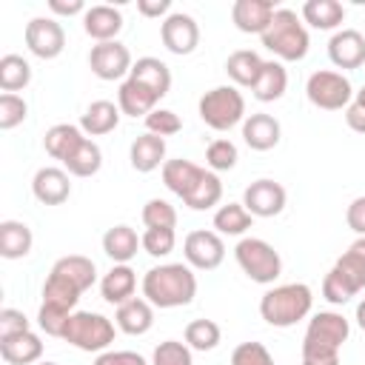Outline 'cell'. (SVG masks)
Here are the masks:
<instances>
[{
    "label": "cell",
    "instance_id": "obj_39",
    "mask_svg": "<svg viewBox=\"0 0 365 365\" xmlns=\"http://www.w3.org/2000/svg\"><path fill=\"white\" fill-rule=\"evenodd\" d=\"M185 345L191 351H214L222 339V331L214 319H191L185 325V334H182Z\"/></svg>",
    "mask_w": 365,
    "mask_h": 365
},
{
    "label": "cell",
    "instance_id": "obj_2",
    "mask_svg": "<svg viewBox=\"0 0 365 365\" xmlns=\"http://www.w3.org/2000/svg\"><path fill=\"white\" fill-rule=\"evenodd\" d=\"M351 325L339 311H319L308 319L302 336V365H334L339 348L348 342Z\"/></svg>",
    "mask_w": 365,
    "mask_h": 365
},
{
    "label": "cell",
    "instance_id": "obj_14",
    "mask_svg": "<svg viewBox=\"0 0 365 365\" xmlns=\"http://www.w3.org/2000/svg\"><path fill=\"white\" fill-rule=\"evenodd\" d=\"M328 57L336 68L354 71L365 63V34L356 29H339L328 40Z\"/></svg>",
    "mask_w": 365,
    "mask_h": 365
},
{
    "label": "cell",
    "instance_id": "obj_58",
    "mask_svg": "<svg viewBox=\"0 0 365 365\" xmlns=\"http://www.w3.org/2000/svg\"><path fill=\"white\" fill-rule=\"evenodd\" d=\"M37 365H57V362H48V359H46V362H37Z\"/></svg>",
    "mask_w": 365,
    "mask_h": 365
},
{
    "label": "cell",
    "instance_id": "obj_46",
    "mask_svg": "<svg viewBox=\"0 0 365 365\" xmlns=\"http://www.w3.org/2000/svg\"><path fill=\"white\" fill-rule=\"evenodd\" d=\"M145 131L157 134V137H171L177 131H182V120L180 114H174L171 108H154L148 117H145Z\"/></svg>",
    "mask_w": 365,
    "mask_h": 365
},
{
    "label": "cell",
    "instance_id": "obj_49",
    "mask_svg": "<svg viewBox=\"0 0 365 365\" xmlns=\"http://www.w3.org/2000/svg\"><path fill=\"white\" fill-rule=\"evenodd\" d=\"M68 317H71V314H66V311H60V308H51V305H40V308H37V325H40V331H46L48 336H63Z\"/></svg>",
    "mask_w": 365,
    "mask_h": 365
},
{
    "label": "cell",
    "instance_id": "obj_4",
    "mask_svg": "<svg viewBox=\"0 0 365 365\" xmlns=\"http://www.w3.org/2000/svg\"><path fill=\"white\" fill-rule=\"evenodd\" d=\"M259 40H262V46L279 63H299V60H305L308 46H311L308 29H305L302 17L294 9H277L271 26L265 29V34Z\"/></svg>",
    "mask_w": 365,
    "mask_h": 365
},
{
    "label": "cell",
    "instance_id": "obj_26",
    "mask_svg": "<svg viewBox=\"0 0 365 365\" xmlns=\"http://www.w3.org/2000/svg\"><path fill=\"white\" fill-rule=\"evenodd\" d=\"M299 17L311 29H319V31H334L336 29L339 31V26L345 20V6L339 0H305Z\"/></svg>",
    "mask_w": 365,
    "mask_h": 365
},
{
    "label": "cell",
    "instance_id": "obj_21",
    "mask_svg": "<svg viewBox=\"0 0 365 365\" xmlns=\"http://www.w3.org/2000/svg\"><path fill=\"white\" fill-rule=\"evenodd\" d=\"M157 103H160V97L154 91H148L143 83L131 80V77H125L120 83V88H117V106L128 117H143L145 120L157 108Z\"/></svg>",
    "mask_w": 365,
    "mask_h": 365
},
{
    "label": "cell",
    "instance_id": "obj_3",
    "mask_svg": "<svg viewBox=\"0 0 365 365\" xmlns=\"http://www.w3.org/2000/svg\"><path fill=\"white\" fill-rule=\"evenodd\" d=\"M311 305H314V294L305 282H285L262 294L259 317L271 328H291L311 314Z\"/></svg>",
    "mask_w": 365,
    "mask_h": 365
},
{
    "label": "cell",
    "instance_id": "obj_52",
    "mask_svg": "<svg viewBox=\"0 0 365 365\" xmlns=\"http://www.w3.org/2000/svg\"><path fill=\"white\" fill-rule=\"evenodd\" d=\"M94 365H148L137 351H103Z\"/></svg>",
    "mask_w": 365,
    "mask_h": 365
},
{
    "label": "cell",
    "instance_id": "obj_27",
    "mask_svg": "<svg viewBox=\"0 0 365 365\" xmlns=\"http://www.w3.org/2000/svg\"><path fill=\"white\" fill-rule=\"evenodd\" d=\"M131 80L143 83L148 91H154L160 100L171 91V68L160 60V57H140L134 66H131Z\"/></svg>",
    "mask_w": 365,
    "mask_h": 365
},
{
    "label": "cell",
    "instance_id": "obj_17",
    "mask_svg": "<svg viewBox=\"0 0 365 365\" xmlns=\"http://www.w3.org/2000/svg\"><path fill=\"white\" fill-rule=\"evenodd\" d=\"M279 137H282V125L277 117L265 114V111H257V114H248L242 120V140L251 151H271L279 145Z\"/></svg>",
    "mask_w": 365,
    "mask_h": 365
},
{
    "label": "cell",
    "instance_id": "obj_53",
    "mask_svg": "<svg viewBox=\"0 0 365 365\" xmlns=\"http://www.w3.org/2000/svg\"><path fill=\"white\" fill-rule=\"evenodd\" d=\"M345 222L356 237H365V197L351 200V205L345 208Z\"/></svg>",
    "mask_w": 365,
    "mask_h": 365
},
{
    "label": "cell",
    "instance_id": "obj_41",
    "mask_svg": "<svg viewBox=\"0 0 365 365\" xmlns=\"http://www.w3.org/2000/svg\"><path fill=\"white\" fill-rule=\"evenodd\" d=\"M140 217H143V225L145 228H177V211L163 197H151L143 205V214Z\"/></svg>",
    "mask_w": 365,
    "mask_h": 365
},
{
    "label": "cell",
    "instance_id": "obj_50",
    "mask_svg": "<svg viewBox=\"0 0 365 365\" xmlns=\"http://www.w3.org/2000/svg\"><path fill=\"white\" fill-rule=\"evenodd\" d=\"M26 331H31V325H29L23 311H17V308H3L0 311V339L17 336V334H26Z\"/></svg>",
    "mask_w": 365,
    "mask_h": 365
},
{
    "label": "cell",
    "instance_id": "obj_43",
    "mask_svg": "<svg viewBox=\"0 0 365 365\" xmlns=\"http://www.w3.org/2000/svg\"><path fill=\"white\" fill-rule=\"evenodd\" d=\"M143 251L148 254V257H168L171 251H174V245H177V234H174V228H145L143 231Z\"/></svg>",
    "mask_w": 365,
    "mask_h": 365
},
{
    "label": "cell",
    "instance_id": "obj_31",
    "mask_svg": "<svg viewBox=\"0 0 365 365\" xmlns=\"http://www.w3.org/2000/svg\"><path fill=\"white\" fill-rule=\"evenodd\" d=\"M34 245L31 228L20 220H3L0 222V257L3 259H23Z\"/></svg>",
    "mask_w": 365,
    "mask_h": 365
},
{
    "label": "cell",
    "instance_id": "obj_45",
    "mask_svg": "<svg viewBox=\"0 0 365 365\" xmlns=\"http://www.w3.org/2000/svg\"><path fill=\"white\" fill-rule=\"evenodd\" d=\"M322 297L331 305H345V302H351L356 297V291H354V285L348 279H342V274L336 268H331L325 274V279H322Z\"/></svg>",
    "mask_w": 365,
    "mask_h": 365
},
{
    "label": "cell",
    "instance_id": "obj_47",
    "mask_svg": "<svg viewBox=\"0 0 365 365\" xmlns=\"http://www.w3.org/2000/svg\"><path fill=\"white\" fill-rule=\"evenodd\" d=\"M231 365H274V356L262 342H240L231 351Z\"/></svg>",
    "mask_w": 365,
    "mask_h": 365
},
{
    "label": "cell",
    "instance_id": "obj_11",
    "mask_svg": "<svg viewBox=\"0 0 365 365\" xmlns=\"http://www.w3.org/2000/svg\"><path fill=\"white\" fill-rule=\"evenodd\" d=\"M131 51L120 43V40H108V43H97L88 51V68L94 77L100 80H123L125 74H131Z\"/></svg>",
    "mask_w": 365,
    "mask_h": 365
},
{
    "label": "cell",
    "instance_id": "obj_40",
    "mask_svg": "<svg viewBox=\"0 0 365 365\" xmlns=\"http://www.w3.org/2000/svg\"><path fill=\"white\" fill-rule=\"evenodd\" d=\"M237 160H240V151H237V145L231 143V140H225V137H220V140H214V143H208V148H205V165H208V171H231L234 165H237Z\"/></svg>",
    "mask_w": 365,
    "mask_h": 365
},
{
    "label": "cell",
    "instance_id": "obj_13",
    "mask_svg": "<svg viewBox=\"0 0 365 365\" xmlns=\"http://www.w3.org/2000/svg\"><path fill=\"white\" fill-rule=\"evenodd\" d=\"M285 202H288L285 188L277 180H268V177L254 180L242 191V205L251 217H277V214H282Z\"/></svg>",
    "mask_w": 365,
    "mask_h": 365
},
{
    "label": "cell",
    "instance_id": "obj_36",
    "mask_svg": "<svg viewBox=\"0 0 365 365\" xmlns=\"http://www.w3.org/2000/svg\"><path fill=\"white\" fill-rule=\"evenodd\" d=\"M254 225V217L245 211L242 202H225L214 211V231L220 237H242Z\"/></svg>",
    "mask_w": 365,
    "mask_h": 365
},
{
    "label": "cell",
    "instance_id": "obj_19",
    "mask_svg": "<svg viewBox=\"0 0 365 365\" xmlns=\"http://www.w3.org/2000/svg\"><path fill=\"white\" fill-rule=\"evenodd\" d=\"M114 322L123 334L128 336H143L151 331L154 325V305L145 299V297H134L123 305H117V314H114Z\"/></svg>",
    "mask_w": 365,
    "mask_h": 365
},
{
    "label": "cell",
    "instance_id": "obj_12",
    "mask_svg": "<svg viewBox=\"0 0 365 365\" xmlns=\"http://www.w3.org/2000/svg\"><path fill=\"white\" fill-rule=\"evenodd\" d=\"M160 40L163 46L177 54V57H185L191 54L197 46H200V26L191 14L185 11H171L163 23H160Z\"/></svg>",
    "mask_w": 365,
    "mask_h": 365
},
{
    "label": "cell",
    "instance_id": "obj_9",
    "mask_svg": "<svg viewBox=\"0 0 365 365\" xmlns=\"http://www.w3.org/2000/svg\"><path fill=\"white\" fill-rule=\"evenodd\" d=\"M26 48L40 60H54L66 48V31L54 17H31L23 31Z\"/></svg>",
    "mask_w": 365,
    "mask_h": 365
},
{
    "label": "cell",
    "instance_id": "obj_29",
    "mask_svg": "<svg viewBox=\"0 0 365 365\" xmlns=\"http://www.w3.org/2000/svg\"><path fill=\"white\" fill-rule=\"evenodd\" d=\"M262 63H265V60H262L257 51H251V48H237V51H231L228 60H225V74L231 77L234 86L254 88V83H257V77H259V71H262Z\"/></svg>",
    "mask_w": 365,
    "mask_h": 365
},
{
    "label": "cell",
    "instance_id": "obj_34",
    "mask_svg": "<svg viewBox=\"0 0 365 365\" xmlns=\"http://www.w3.org/2000/svg\"><path fill=\"white\" fill-rule=\"evenodd\" d=\"M51 271H57L60 277H66L68 282H74L80 291H88L94 282H97V265L94 259L83 257V254H68V257H60Z\"/></svg>",
    "mask_w": 365,
    "mask_h": 365
},
{
    "label": "cell",
    "instance_id": "obj_56",
    "mask_svg": "<svg viewBox=\"0 0 365 365\" xmlns=\"http://www.w3.org/2000/svg\"><path fill=\"white\" fill-rule=\"evenodd\" d=\"M348 251H351V254H356V257L365 262V237H356V240L348 245Z\"/></svg>",
    "mask_w": 365,
    "mask_h": 365
},
{
    "label": "cell",
    "instance_id": "obj_32",
    "mask_svg": "<svg viewBox=\"0 0 365 365\" xmlns=\"http://www.w3.org/2000/svg\"><path fill=\"white\" fill-rule=\"evenodd\" d=\"M285 88H288V71H285V66L279 60H265L262 63V71H259V77H257V83L251 88V94L259 103H274V100H279L285 94Z\"/></svg>",
    "mask_w": 365,
    "mask_h": 365
},
{
    "label": "cell",
    "instance_id": "obj_1",
    "mask_svg": "<svg viewBox=\"0 0 365 365\" xmlns=\"http://www.w3.org/2000/svg\"><path fill=\"white\" fill-rule=\"evenodd\" d=\"M143 297L154 308H182L197 297V277L188 262H163L143 274Z\"/></svg>",
    "mask_w": 365,
    "mask_h": 365
},
{
    "label": "cell",
    "instance_id": "obj_6",
    "mask_svg": "<svg viewBox=\"0 0 365 365\" xmlns=\"http://www.w3.org/2000/svg\"><path fill=\"white\" fill-rule=\"evenodd\" d=\"M114 322L103 314H94V311H74L66 322V331H63V342L74 345L77 351H86V354H103L108 351V345L114 342Z\"/></svg>",
    "mask_w": 365,
    "mask_h": 365
},
{
    "label": "cell",
    "instance_id": "obj_51",
    "mask_svg": "<svg viewBox=\"0 0 365 365\" xmlns=\"http://www.w3.org/2000/svg\"><path fill=\"white\" fill-rule=\"evenodd\" d=\"M345 123H348L351 131L365 134V86L359 91H354V100L345 108Z\"/></svg>",
    "mask_w": 365,
    "mask_h": 365
},
{
    "label": "cell",
    "instance_id": "obj_20",
    "mask_svg": "<svg viewBox=\"0 0 365 365\" xmlns=\"http://www.w3.org/2000/svg\"><path fill=\"white\" fill-rule=\"evenodd\" d=\"M128 160H131V168L140 174H151L154 168H163L165 165V140L151 131L140 134L128 148Z\"/></svg>",
    "mask_w": 365,
    "mask_h": 365
},
{
    "label": "cell",
    "instance_id": "obj_30",
    "mask_svg": "<svg viewBox=\"0 0 365 365\" xmlns=\"http://www.w3.org/2000/svg\"><path fill=\"white\" fill-rule=\"evenodd\" d=\"M202 171H205L202 165H197V163H191V160H182V157L165 160V165H163V182H165V188H168L171 194H177V197L182 200V197L197 185V180H200Z\"/></svg>",
    "mask_w": 365,
    "mask_h": 365
},
{
    "label": "cell",
    "instance_id": "obj_10",
    "mask_svg": "<svg viewBox=\"0 0 365 365\" xmlns=\"http://www.w3.org/2000/svg\"><path fill=\"white\" fill-rule=\"evenodd\" d=\"M182 257L197 271H214L225 259V242H222V237L217 231L200 228V231L185 234V240H182Z\"/></svg>",
    "mask_w": 365,
    "mask_h": 365
},
{
    "label": "cell",
    "instance_id": "obj_37",
    "mask_svg": "<svg viewBox=\"0 0 365 365\" xmlns=\"http://www.w3.org/2000/svg\"><path fill=\"white\" fill-rule=\"evenodd\" d=\"M63 168H66L71 177H94V174L103 168V151H100V145H97L91 137H86V140L74 148V154L63 163Z\"/></svg>",
    "mask_w": 365,
    "mask_h": 365
},
{
    "label": "cell",
    "instance_id": "obj_35",
    "mask_svg": "<svg viewBox=\"0 0 365 365\" xmlns=\"http://www.w3.org/2000/svg\"><path fill=\"white\" fill-rule=\"evenodd\" d=\"M220 200H222V182H220V177H217L214 171H208V168L200 174L197 185L182 197V202H185L191 211H208V208L220 205Z\"/></svg>",
    "mask_w": 365,
    "mask_h": 365
},
{
    "label": "cell",
    "instance_id": "obj_44",
    "mask_svg": "<svg viewBox=\"0 0 365 365\" xmlns=\"http://www.w3.org/2000/svg\"><path fill=\"white\" fill-rule=\"evenodd\" d=\"M29 117V106L20 94H0V128L11 131Z\"/></svg>",
    "mask_w": 365,
    "mask_h": 365
},
{
    "label": "cell",
    "instance_id": "obj_15",
    "mask_svg": "<svg viewBox=\"0 0 365 365\" xmlns=\"http://www.w3.org/2000/svg\"><path fill=\"white\" fill-rule=\"evenodd\" d=\"M31 194L37 202L43 205H63L71 197V182H68V171L57 168V165H43L34 171L31 177Z\"/></svg>",
    "mask_w": 365,
    "mask_h": 365
},
{
    "label": "cell",
    "instance_id": "obj_55",
    "mask_svg": "<svg viewBox=\"0 0 365 365\" xmlns=\"http://www.w3.org/2000/svg\"><path fill=\"white\" fill-rule=\"evenodd\" d=\"M48 9L54 11V14H63V17H74V14H86L88 9H86V3L83 0H48Z\"/></svg>",
    "mask_w": 365,
    "mask_h": 365
},
{
    "label": "cell",
    "instance_id": "obj_48",
    "mask_svg": "<svg viewBox=\"0 0 365 365\" xmlns=\"http://www.w3.org/2000/svg\"><path fill=\"white\" fill-rule=\"evenodd\" d=\"M334 268L342 274V279H348V282L354 285V291H356V294L365 288V262H362L356 254L345 251V254L334 262Z\"/></svg>",
    "mask_w": 365,
    "mask_h": 365
},
{
    "label": "cell",
    "instance_id": "obj_22",
    "mask_svg": "<svg viewBox=\"0 0 365 365\" xmlns=\"http://www.w3.org/2000/svg\"><path fill=\"white\" fill-rule=\"evenodd\" d=\"M137 291V274L131 265H111L100 279V294L108 305H123L134 299Z\"/></svg>",
    "mask_w": 365,
    "mask_h": 365
},
{
    "label": "cell",
    "instance_id": "obj_54",
    "mask_svg": "<svg viewBox=\"0 0 365 365\" xmlns=\"http://www.w3.org/2000/svg\"><path fill=\"white\" fill-rule=\"evenodd\" d=\"M137 11H140L143 17H151V20H154V17H157V20H160V17L165 20V17L171 14V0H137Z\"/></svg>",
    "mask_w": 365,
    "mask_h": 365
},
{
    "label": "cell",
    "instance_id": "obj_18",
    "mask_svg": "<svg viewBox=\"0 0 365 365\" xmlns=\"http://www.w3.org/2000/svg\"><path fill=\"white\" fill-rule=\"evenodd\" d=\"M83 31L97 43L117 40V34L123 31V11L106 3L88 6V11L83 14Z\"/></svg>",
    "mask_w": 365,
    "mask_h": 365
},
{
    "label": "cell",
    "instance_id": "obj_24",
    "mask_svg": "<svg viewBox=\"0 0 365 365\" xmlns=\"http://www.w3.org/2000/svg\"><path fill=\"white\" fill-rule=\"evenodd\" d=\"M120 114L123 111H120L117 103H111V100H94L83 111L80 128H83L86 137H103V134H108V131H114L120 125Z\"/></svg>",
    "mask_w": 365,
    "mask_h": 365
},
{
    "label": "cell",
    "instance_id": "obj_7",
    "mask_svg": "<svg viewBox=\"0 0 365 365\" xmlns=\"http://www.w3.org/2000/svg\"><path fill=\"white\" fill-rule=\"evenodd\" d=\"M234 259L242 268V274L257 285H271L282 274V257L279 251L259 240V237H242L234 248Z\"/></svg>",
    "mask_w": 365,
    "mask_h": 365
},
{
    "label": "cell",
    "instance_id": "obj_38",
    "mask_svg": "<svg viewBox=\"0 0 365 365\" xmlns=\"http://www.w3.org/2000/svg\"><path fill=\"white\" fill-rule=\"evenodd\" d=\"M31 83V66L20 54H3L0 57V88L3 94H17Z\"/></svg>",
    "mask_w": 365,
    "mask_h": 365
},
{
    "label": "cell",
    "instance_id": "obj_25",
    "mask_svg": "<svg viewBox=\"0 0 365 365\" xmlns=\"http://www.w3.org/2000/svg\"><path fill=\"white\" fill-rule=\"evenodd\" d=\"M0 356L9 365H37L40 356H43V339L34 331L0 339Z\"/></svg>",
    "mask_w": 365,
    "mask_h": 365
},
{
    "label": "cell",
    "instance_id": "obj_59",
    "mask_svg": "<svg viewBox=\"0 0 365 365\" xmlns=\"http://www.w3.org/2000/svg\"><path fill=\"white\" fill-rule=\"evenodd\" d=\"M334 365H339V362H334Z\"/></svg>",
    "mask_w": 365,
    "mask_h": 365
},
{
    "label": "cell",
    "instance_id": "obj_28",
    "mask_svg": "<svg viewBox=\"0 0 365 365\" xmlns=\"http://www.w3.org/2000/svg\"><path fill=\"white\" fill-rule=\"evenodd\" d=\"M83 140H86V134H83L80 125H74V123H57V125H51V128L46 131L43 148H46V154H48L51 160L66 163Z\"/></svg>",
    "mask_w": 365,
    "mask_h": 365
},
{
    "label": "cell",
    "instance_id": "obj_57",
    "mask_svg": "<svg viewBox=\"0 0 365 365\" xmlns=\"http://www.w3.org/2000/svg\"><path fill=\"white\" fill-rule=\"evenodd\" d=\"M354 319H356V325H359V328L365 331V299H362V302L356 305V314H354Z\"/></svg>",
    "mask_w": 365,
    "mask_h": 365
},
{
    "label": "cell",
    "instance_id": "obj_33",
    "mask_svg": "<svg viewBox=\"0 0 365 365\" xmlns=\"http://www.w3.org/2000/svg\"><path fill=\"white\" fill-rule=\"evenodd\" d=\"M80 294L83 291L74 282H68L57 271H48V277L43 282V302L40 305H51V308H60L66 314H74V308L80 302Z\"/></svg>",
    "mask_w": 365,
    "mask_h": 365
},
{
    "label": "cell",
    "instance_id": "obj_8",
    "mask_svg": "<svg viewBox=\"0 0 365 365\" xmlns=\"http://www.w3.org/2000/svg\"><path fill=\"white\" fill-rule=\"evenodd\" d=\"M305 97H308L311 106H317L322 111H342L354 100V86L342 71L319 68V71H314L308 77Z\"/></svg>",
    "mask_w": 365,
    "mask_h": 365
},
{
    "label": "cell",
    "instance_id": "obj_23",
    "mask_svg": "<svg viewBox=\"0 0 365 365\" xmlns=\"http://www.w3.org/2000/svg\"><path fill=\"white\" fill-rule=\"evenodd\" d=\"M137 248H143V240L131 225H114L103 234V251L114 265H128L137 257Z\"/></svg>",
    "mask_w": 365,
    "mask_h": 365
},
{
    "label": "cell",
    "instance_id": "obj_5",
    "mask_svg": "<svg viewBox=\"0 0 365 365\" xmlns=\"http://www.w3.org/2000/svg\"><path fill=\"white\" fill-rule=\"evenodd\" d=\"M200 120L214 128V131H231L234 125H240L248 114H245V97L240 94L237 86H214L208 88L200 103H197Z\"/></svg>",
    "mask_w": 365,
    "mask_h": 365
},
{
    "label": "cell",
    "instance_id": "obj_42",
    "mask_svg": "<svg viewBox=\"0 0 365 365\" xmlns=\"http://www.w3.org/2000/svg\"><path fill=\"white\" fill-rule=\"evenodd\" d=\"M151 365H194V354L185 342L180 339H165L154 348Z\"/></svg>",
    "mask_w": 365,
    "mask_h": 365
},
{
    "label": "cell",
    "instance_id": "obj_16",
    "mask_svg": "<svg viewBox=\"0 0 365 365\" xmlns=\"http://www.w3.org/2000/svg\"><path fill=\"white\" fill-rule=\"evenodd\" d=\"M277 14V3L274 0H237L231 6V20L242 34H265V29L271 26Z\"/></svg>",
    "mask_w": 365,
    "mask_h": 365
}]
</instances>
